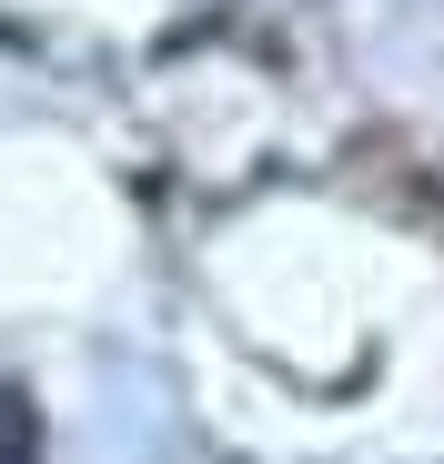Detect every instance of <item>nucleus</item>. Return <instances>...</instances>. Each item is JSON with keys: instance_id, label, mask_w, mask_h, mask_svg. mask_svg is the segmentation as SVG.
I'll use <instances>...</instances> for the list:
<instances>
[{"instance_id": "nucleus-1", "label": "nucleus", "mask_w": 444, "mask_h": 464, "mask_svg": "<svg viewBox=\"0 0 444 464\" xmlns=\"http://www.w3.org/2000/svg\"><path fill=\"white\" fill-rule=\"evenodd\" d=\"M31 454H41V414L0 383V464H31Z\"/></svg>"}]
</instances>
